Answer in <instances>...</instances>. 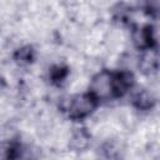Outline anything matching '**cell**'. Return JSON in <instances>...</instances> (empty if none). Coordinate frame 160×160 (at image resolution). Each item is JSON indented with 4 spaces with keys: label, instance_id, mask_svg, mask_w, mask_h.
Here are the masks:
<instances>
[{
    "label": "cell",
    "instance_id": "obj_5",
    "mask_svg": "<svg viewBox=\"0 0 160 160\" xmlns=\"http://www.w3.org/2000/svg\"><path fill=\"white\" fill-rule=\"evenodd\" d=\"M88 142H89V136L82 129L81 130L79 129L78 131L72 132V135L69 139V145L76 150H82L84 148H86Z\"/></svg>",
    "mask_w": 160,
    "mask_h": 160
},
{
    "label": "cell",
    "instance_id": "obj_4",
    "mask_svg": "<svg viewBox=\"0 0 160 160\" xmlns=\"http://www.w3.org/2000/svg\"><path fill=\"white\" fill-rule=\"evenodd\" d=\"M154 102H155V99H154L152 94L150 91H148L146 89H139L132 95V104L138 109H141V110L151 109Z\"/></svg>",
    "mask_w": 160,
    "mask_h": 160
},
{
    "label": "cell",
    "instance_id": "obj_1",
    "mask_svg": "<svg viewBox=\"0 0 160 160\" xmlns=\"http://www.w3.org/2000/svg\"><path fill=\"white\" fill-rule=\"evenodd\" d=\"M96 102L98 100L89 92V94H79L75 95L70 99L69 104H68V114L69 118L74 119V120H79V119H84L88 115H90L95 108H96Z\"/></svg>",
    "mask_w": 160,
    "mask_h": 160
},
{
    "label": "cell",
    "instance_id": "obj_2",
    "mask_svg": "<svg viewBox=\"0 0 160 160\" xmlns=\"http://www.w3.org/2000/svg\"><path fill=\"white\" fill-rule=\"evenodd\" d=\"M90 94L96 99H108L112 98V88H111V72L110 71H100L98 72L90 82Z\"/></svg>",
    "mask_w": 160,
    "mask_h": 160
},
{
    "label": "cell",
    "instance_id": "obj_3",
    "mask_svg": "<svg viewBox=\"0 0 160 160\" xmlns=\"http://www.w3.org/2000/svg\"><path fill=\"white\" fill-rule=\"evenodd\" d=\"M134 82V76L130 71L122 70L118 72H111V88H112V98L122 96Z\"/></svg>",
    "mask_w": 160,
    "mask_h": 160
},
{
    "label": "cell",
    "instance_id": "obj_6",
    "mask_svg": "<svg viewBox=\"0 0 160 160\" xmlns=\"http://www.w3.org/2000/svg\"><path fill=\"white\" fill-rule=\"evenodd\" d=\"M149 52L144 54L141 58V66L144 70L151 71V70H156L158 68V54L155 50L152 49H148Z\"/></svg>",
    "mask_w": 160,
    "mask_h": 160
}]
</instances>
